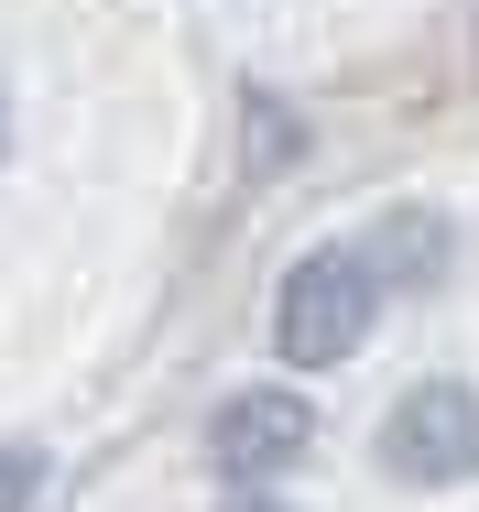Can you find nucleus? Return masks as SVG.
I'll list each match as a JSON object with an SVG mask.
<instances>
[{"mask_svg":"<svg viewBox=\"0 0 479 512\" xmlns=\"http://www.w3.org/2000/svg\"><path fill=\"white\" fill-rule=\"evenodd\" d=\"M479 469V393L469 382H414L403 404L382 414V480L403 491H447Z\"/></svg>","mask_w":479,"mask_h":512,"instance_id":"f03ea898","label":"nucleus"},{"mask_svg":"<svg viewBox=\"0 0 479 512\" xmlns=\"http://www.w3.org/2000/svg\"><path fill=\"white\" fill-rule=\"evenodd\" d=\"M360 262H371L382 284H436V273H447V218H436V207H392Z\"/></svg>","mask_w":479,"mask_h":512,"instance_id":"20e7f679","label":"nucleus"},{"mask_svg":"<svg viewBox=\"0 0 479 512\" xmlns=\"http://www.w3.org/2000/svg\"><path fill=\"white\" fill-rule=\"evenodd\" d=\"M305 447H316V404H305L294 382H251V393H229V404L207 414V469L240 480V491L284 480Z\"/></svg>","mask_w":479,"mask_h":512,"instance_id":"7ed1b4c3","label":"nucleus"},{"mask_svg":"<svg viewBox=\"0 0 479 512\" xmlns=\"http://www.w3.org/2000/svg\"><path fill=\"white\" fill-rule=\"evenodd\" d=\"M229 512H284V502H262V491H240V502H229Z\"/></svg>","mask_w":479,"mask_h":512,"instance_id":"423d86ee","label":"nucleus"},{"mask_svg":"<svg viewBox=\"0 0 479 512\" xmlns=\"http://www.w3.org/2000/svg\"><path fill=\"white\" fill-rule=\"evenodd\" d=\"M33 491H44V458L33 447H0V512H22Z\"/></svg>","mask_w":479,"mask_h":512,"instance_id":"39448f33","label":"nucleus"},{"mask_svg":"<svg viewBox=\"0 0 479 512\" xmlns=\"http://www.w3.org/2000/svg\"><path fill=\"white\" fill-rule=\"evenodd\" d=\"M0 142H11V120H0Z\"/></svg>","mask_w":479,"mask_h":512,"instance_id":"0eeeda50","label":"nucleus"},{"mask_svg":"<svg viewBox=\"0 0 479 512\" xmlns=\"http://www.w3.org/2000/svg\"><path fill=\"white\" fill-rule=\"evenodd\" d=\"M371 327H382V273H371L360 251H305L284 273V295H273V349H284V371H338V360H360Z\"/></svg>","mask_w":479,"mask_h":512,"instance_id":"f257e3e1","label":"nucleus"}]
</instances>
